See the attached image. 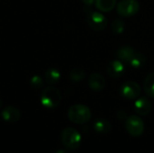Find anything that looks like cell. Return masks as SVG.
<instances>
[{"instance_id":"obj_1","label":"cell","mask_w":154,"mask_h":153,"mask_svg":"<svg viewBox=\"0 0 154 153\" xmlns=\"http://www.w3.org/2000/svg\"><path fill=\"white\" fill-rule=\"evenodd\" d=\"M68 117L70 122L76 124H83L91 119V111L85 105H74L68 111Z\"/></svg>"},{"instance_id":"obj_2","label":"cell","mask_w":154,"mask_h":153,"mask_svg":"<svg viewBox=\"0 0 154 153\" xmlns=\"http://www.w3.org/2000/svg\"><path fill=\"white\" fill-rule=\"evenodd\" d=\"M61 101V94L60 90L54 87H48L43 89L41 96L42 105L48 109L57 107Z\"/></svg>"},{"instance_id":"obj_3","label":"cell","mask_w":154,"mask_h":153,"mask_svg":"<svg viewBox=\"0 0 154 153\" xmlns=\"http://www.w3.org/2000/svg\"><path fill=\"white\" fill-rule=\"evenodd\" d=\"M61 142L69 150H77L81 143L80 133L72 127L65 128L61 133Z\"/></svg>"},{"instance_id":"obj_4","label":"cell","mask_w":154,"mask_h":153,"mask_svg":"<svg viewBox=\"0 0 154 153\" xmlns=\"http://www.w3.org/2000/svg\"><path fill=\"white\" fill-rule=\"evenodd\" d=\"M125 129L133 137H139L144 132V123L137 115H130L125 120Z\"/></svg>"},{"instance_id":"obj_5","label":"cell","mask_w":154,"mask_h":153,"mask_svg":"<svg viewBox=\"0 0 154 153\" xmlns=\"http://www.w3.org/2000/svg\"><path fill=\"white\" fill-rule=\"evenodd\" d=\"M117 13L123 17L135 15L140 10V4L137 0H121L116 6Z\"/></svg>"},{"instance_id":"obj_6","label":"cell","mask_w":154,"mask_h":153,"mask_svg":"<svg viewBox=\"0 0 154 153\" xmlns=\"http://www.w3.org/2000/svg\"><path fill=\"white\" fill-rule=\"evenodd\" d=\"M120 95L122 97L127 100H134L140 96L141 95V87L138 83L133 80H129L125 82L120 87Z\"/></svg>"},{"instance_id":"obj_7","label":"cell","mask_w":154,"mask_h":153,"mask_svg":"<svg viewBox=\"0 0 154 153\" xmlns=\"http://www.w3.org/2000/svg\"><path fill=\"white\" fill-rule=\"evenodd\" d=\"M87 22L89 27L95 31L100 32L106 28L107 19L99 12H91L87 16Z\"/></svg>"},{"instance_id":"obj_8","label":"cell","mask_w":154,"mask_h":153,"mask_svg":"<svg viewBox=\"0 0 154 153\" xmlns=\"http://www.w3.org/2000/svg\"><path fill=\"white\" fill-rule=\"evenodd\" d=\"M125 71V68L124 65V62H122L120 60H115L108 63L106 67V72L109 77L113 78H118L124 75Z\"/></svg>"},{"instance_id":"obj_9","label":"cell","mask_w":154,"mask_h":153,"mask_svg":"<svg viewBox=\"0 0 154 153\" xmlns=\"http://www.w3.org/2000/svg\"><path fill=\"white\" fill-rule=\"evenodd\" d=\"M134 108L135 113H137L138 115L142 116H145L150 114L152 110V104L148 98L143 96V97L136 99L134 105Z\"/></svg>"},{"instance_id":"obj_10","label":"cell","mask_w":154,"mask_h":153,"mask_svg":"<svg viewBox=\"0 0 154 153\" xmlns=\"http://www.w3.org/2000/svg\"><path fill=\"white\" fill-rule=\"evenodd\" d=\"M88 86L94 91H101L106 87V79L98 72H94L89 76Z\"/></svg>"},{"instance_id":"obj_11","label":"cell","mask_w":154,"mask_h":153,"mask_svg":"<svg viewBox=\"0 0 154 153\" xmlns=\"http://www.w3.org/2000/svg\"><path fill=\"white\" fill-rule=\"evenodd\" d=\"M2 118L7 123H16L21 118V112L14 106H7L2 112Z\"/></svg>"},{"instance_id":"obj_12","label":"cell","mask_w":154,"mask_h":153,"mask_svg":"<svg viewBox=\"0 0 154 153\" xmlns=\"http://www.w3.org/2000/svg\"><path fill=\"white\" fill-rule=\"evenodd\" d=\"M134 54H135L134 49H133L132 47L127 46V45L121 47V48L117 50V52H116V55H117L118 59H119L122 62H124V63H128V64L130 63V61H131V60L133 59V57L134 56Z\"/></svg>"},{"instance_id":"obj_13","label":"cell","mask_w":154,"mask_h":153,"mask_svg":"<svg viewBox=\"0 0 154 153\" xmlns=\"http://www.w3.org/2000/svg\"><path fill=\"white\" fill-rule=\"evenodd\" d=\"M111 123L105 118H98L94 123V129L99 133H107L111 131Z\"/></svg>"},{"instance_id":"obj_14","label":"cell","mask_w":154,"mask_h":153,"mask_svg":"<svg viewBox=\"0 0 154 153\" xmlns=\"http://www.w3.org/2000/svg\"><path fill=\"white\" fill-rule=\"evenodd\" d=\"M95 5L100 12H110L116 5V0H95Z\"/></svg>"},{"instance_id":"obj_15","label":"cell","mask_w":154,"mask_h":153,"mask_svg":"<svg viewBox=\"0 0 154 153\" xmlns=\"http://www.w3.org/2000/svg\"><path fill=\"white\" fill-rule=\"evenodd\" d=\"M60 77H61L60 72L59 71V69H57L55 68H51V69H47L44 74V78H45L46 82L49 84L58 83L60 79Z\"/></svg>"},{"instance_id":"obj_16","label":"cell","mask_w":154,"mask_h":153,"mask_svg":"<svg viewBox=\"0 0 154 153\" xmlns=\"http://www.w3.org/2000/svg\"><path fill=\"white\" fill-rule=\"evenodd\" d=\"M143 88L146 95L152 98H154V72L150 73L143 83Z\"/></svg>"},{"instance_id":"obj_17","label":"cell","mask_w":154,"mask_h":153,"mask_svg":"<svg viewBox=\"0 0 154 153\" xmlns=\"http://www.w3.org/2000/svg\"><path fill=\"white\" fill-rule=\"evenodd\" d=\"M145 63H146L145 56L141 52H135L134 56L133 57L129 64L134 69H140L143 68L145 65Z\"/></svg>"},{"instance_id":"obj_18","label":"cell","mask_w":154,"mask_h":153,"mask_svg":"<svg viewBox=\"0 0 154 153\" xmlns=\"http://www.w3.org/2000/svg\"><path fill=\"white\" fill-rule=\"evenodd\" d=\"M125 28V23L121 19H115L111 23V30L116 34H121L124 32Z\"/></svg>"},{"instance_id":"obj_19","label":"cell","mask_w":154,"mask_h":153,"mask_svg":"<svg viewBox=\"0 0 154 153\" xmlns=\"http://www.w3.org/2000/svg\"><path fill=\"white\" fill-rule=\"evenodd\" d=\"M86 77V73L83 69L76 68L73 69L69 73V78L73 82H80Z\"/></svg>"},{"instance_id":"obj_20","label":"cell","mask_w":154,"mask_h":153,"mask_svg":"<svg viewBox=\"0 0 154 153\" xmlns=\"http://www.w3.org/2000/svg\"><path fill=\"white\" fill-rule=\"evenodd\" d=\"M30 86L34 88V89H39L43 86V81L42 78L40 76H33L31 79H30Z\"/></svg>"},{"instance_id":"obj_21","label":"cell","mask_w":154,"mask_h":153,"mask_svg":"<svg viewBox=\"0 0 154 153\" xmlns=\"http://www.w3.org/2000/svg\"><path fill=\"white\" fill-rule=\"evenodd\" d=\"M81 1H82L86 5H89V6L92 5L95 3V0H81Z\"/></svg>"},{"instance_id":"obj_22","label":"cell","mask_w":154,"mask_h":153,"mask_svg":"<svg viewBox=\"0 0 154 153\" xmlns=\"http://www.w3.org/2000/svg\"><path fill=\"white\" fill-rule=\"evenodd\" d=\"M57 153H67L66 151H59Z\"/></svg>"},{"instance_id":"obj_23","label":"cell","mask_w":154,"mask_h":153,"mask_svg":"<svg viewBox=\"0 0 154 153\" xmlns=\"http://www.w3.org/2000/svg\"><path fill=\"white\" fill-rule=\"evenodd\" d=\"M1 106H2V100H1V98H0V108H1Z\"/></svg>"}]
</instances>
